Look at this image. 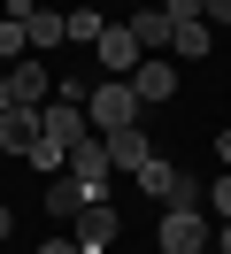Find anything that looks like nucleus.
Segmentation results:
<instances>
[{
	"label": "nucleus",
	"mask_w": 231,
	"mask_h": 254,
	"mask_svg": "<svg viewBox=\"0 0 231 254\" xmlns=\"http://www.w3.org/2000/svg\"><path fill=\"white\" fill-rule=\"evenodd\" d=\"M139 185H147L154 200H162V216H193V208L208 200V185H193V177H185L177 162H147V170H139Z\"/></svg>",
	"instance_id": "obj_1"
},
{
	"label": "nucleus",
	"mask_w": 231,
	"mask_h": 254,
	"mask_svg": "<svg viewBox=\"0 0 231 254\" xmlns=\"http://www.w3.org/2000/svg\"><path fill=\"white\" fill-rule=\"evenodd\" d=\"M85 124H92V131H131V124H139V93H131V77H100V85H92Z\"/></svg>",
	"instance_id": "obj_2"
},
{
	"label": "nucleus",
	"mask_w": 231,
	"mask_h": 254,
	"mask_svg": "<svg viewBox=\"0 0 231 254\" xmlns=\"http://www.w3.org/2000/svg\"><path fill=\"white\" fill-rule=\"evenodd\" d=\"M208 247H216V223L200 208L193 216H162V254H208Z\"/></svg>",
	"instance_id": "obj_3"
},
{
	"label": "nucleus",
	"mask_w": 231,
	"mask_h": 254,
	"mask_svg": "<svg viewBox=\"0 0 231 254\" xmlns=\"http://www.w3.org/2000/svg\"><path fill=\"white\" fill-rule=\"evenodd\" d=\"M39 131L62 146V154H70L77 139H92V124H85V108H77V100H46V108H39Z\"/></svg>",
	"instance_id": "obj_4"
},
{
	"label": "nucleus",
	"mask_w": 231,
	"mask_h": 254,
	"mask_svg": "<svg viewBox=\"0 0 231 254\" xmlns=\"http://www.w3.org/2000/svg\"><path fill=\"white\" fill-rule=\"evenodd\" d=\"M70 223H77V247H85V254H108V247H116V231H123L108 200H85V208H77Z\"/></svg>",
	"instance_id": "obj_5"
},
{
	"label": "nucleus",
	"mask_w": 231,
	"mask_h": 254,
	"mask_svg": "<svg viewBox=\"0 0 231 254\" xmlns=\"http://www.w3.org/2000/svg\"><path fill=\"white\" fill-rule=\"evenodd\" d=\"M62 170H70L77 185H92V192H108V170H116V162H108V146H100V131H92V139H77Z\"/></svg>",
	"instance_id": "obj_6"
},
{
	"label": "nucleus",
	"mask_w": 231,
	"mask_h": 254,
	"mask_svg": "<svg viewBox=\"0 0 231 254\" xmlns=\"http://www.w3.org/2000/svg\"><path fill=\"white\" fill-rule=\"evenodd\" d=\"M92 54H100V69H108V77H123V69H139V62H147V54H139V39H131V23H108Z\"/></svg>",
	"instance_id": "obj_7"
},
{
	"label": "nucleus",
	"mask_w": 231,
	"mask_h": 254,
	"mask_svg": "<svg viewBox=\"0 0 231 254\" xmlns=\"http://www.w3.org/2000/svg\"><path fill=\"white\" fill-rule=\"evenodd\" d=\"M131 93H139V108H154V100H169V93H177V69H169V54H154V62H139V69H131Z\"/></svg>",
	"instance_id": "obj_8"
},
{
	"label": "nucleus",
	"mask_w": 231,
	"mask_h": 254,
	"mask_svg": "<svg viewBox=\"0 0 231 254\" xmlns=\"http://www.w3.org/2000/svg\"><path fill=\"white\" fill-rule=\"evenodd\" d=\"M39 200H46V216H77V208H85V200H100V192H92V185H77L70 170H54V177L39 185Z\"/></svg>",
	"instance_id": "obj_9"
},
{
	"label": "nucleus",
	"mask_w": 231,
	"mask_h": 254,
	"mask_svg": "<svg viewBox=\"0 0 231 254\" xmlns=\"http://www.w3.org/2000/svg\"><path fill=\"white\" fill-rule=\"evenodd\" d=\"M100 146H108V162H116V170H131V177L154 162V146H147V131H139V124H131V131H100Z\"/></svg>",
	"instance_id": "obj_10"
},
{
	"label": "nucleus",
	"mask_w": 231,
	"mask_h": 254,
	"mask_svg": "<svg viewBox=\"0 0 231 254\" xmlns=\"http://www.w3.org/2000/svg\"><path fill=\"white\" fill-rule=\"evenodd\" d=\"M23 39H31V47H39V62H46V54H54L62 39H70V23H62L54 8H31V16H23Z\"/></svg>",
	"instance_id": "obj_11"
},
{
	"label": "nucleus",
	"mask_w": 231,
	"mask_h": 254,
	"mask_svg": "<svg viewBox=\"0 0 231 254\" xmlns=\"http://www.w3.org/2000/svg\"><path fill=\"white\" fill-rule=\"evenodd\" d=\"M31 139H39V108H8L0 116V146L8 154H31Z\"/></svg>",
	"instance_id": "obj_12"
},
{
	"label": "nucleus",
	"mask_w": 231,
	"mask_h": 254,
	"mask_svg": "<svg viewBox=\"0 0 231 254\" xmlns=\"http://www.w3.org/2000/svg\"><path fill=\"white\" fill-rule=\"evenodd\" d=\"M169 54H177V62H200V54H208V16L169 23Z\"/></svg>",
	"instance_id": "obj_13"
},
{
	"label": "nucleus",
	"mask_w": 231,
	"mask_h": 254,
	"mask_svg": "<svg viewBox=\"0 0 231 254\" xmlns=\"http://www.w3.org/2000/svg\"><path fill=\"white\" fill-rule=\"evenodd\" d=\"M8 85H15V108H46V62L8 69Z\"/></svg>",
	"instance_id": "obj_14"
},
{
	"label": "nucleus",
	"mask_w": 231,
	"mask_h": 254,
	"mask_svg": "<svg viewBox=\"0 0 231 254\" xmlns=\"http://www.w3.org/2000/svg\"><path fill=\"white\" fill-rule=\"evenodd\" d=\"M131 39H139V54L169 47V16H162V8H139V16H131Z\"/></svg>",
	"instance_id": "obj_15"
},
{
	"label": "nucleus",
	"mask_w": 231,
	"mask_h": 254,
	"mask_svg": "<svg viewBox=\"0 0 231 254\" xmlns=\"http://www.w3.org/2000/svg\"><path fill=\"white\" fill-rule=\"evenodd\" d=\"M62 23H70V39H77V47H100V31H108V23L92 16V8H70Z\"/></svg>",
	"instance_id": "obj_16"
},
{
	"label": "nucleus",
	"mask_w": 231,
	"mask_h": 254,
	"mask_svg": "<svg viewBox=\"0 0 231 254\" xmlns=\"http://www.w3.org/2000/svg\"><path fill=\"white\" fill-rule=\"evenodd\" d=\"M31 39H23V16H0V62H15Z\"/></svg>",
	"instance_id": "obj_17"
},
{
	"label": "nucleus",
	"mask_w": 231,
	"mask_h": 254,
	"mask_svg": "<svg viewBox=\"0 0 231 254\" xmlns=\"http://www.w3.org/2000/svg\"><path fill=\"white\" fill-rule=\"evenodd\" d=\"M208 208H216V223H231V170H224V177L208 185Z\"/></svg>",
	"instance_id": "obj_18"
},
{
	"label": "nucleus",
	"mask_w": 231,
	"mask_h": 254,
	"mask_svg": "<svg viewBox=\"0 0 231 254\" xmlns=\"http://www.w3.org/2000/svg\"><path fill=\"white\" fill-rule=\"evenodd\" d=\"M200 16H208V23H231V0H200Z\"/></svg>",
	"instance_id": "obj_19"
},
{
	"label": "nucleus",
	"mask_w": 231,
	"mask_h": 254,
	"mask_svg": "<svg viewBox=\"0 0 231 254\" xmlns=\"http://www.w3.org/2000/svg\"><path fill=\"white\" fill-rule=\"evenodd\" d=\"M39 254H85V247H77V239H46Z\"/></svg>",
	"instance_id": "obj_20"
},
{
	"label": "nucleus",
	"mask_w": 231,
	"mask_h": 254,
	"mask_svg": "<svg viewBox=\"0 0 231 254\" xmlns=\"http://www.w3.org/2000/svg\"><path fill=\"white\" fill-rule=\"evenodd\" d=\"M15 108V85H8V69H0V116H8Z\"/></svg>",
	"instance_id": "obj_21"
},
{
	"label": "nucleus",
	"mask_w": 231,
	"mask_h": 254,
	"mask_svg": "<svg viewBox=\"0 0 231 254\" xmlns=\"http://www.w3.org/2000/svg\"><path fill=\"white\" fill-rule=\"evenodd\" d=\"M216 154H224V170H231V131H216Z\"/></svg>",
	"instance_id": "obj_22"
},
{
	"label": "nucleus",
	"mask_w": 231,
	"mask_h": 254,
	"mask_svg": "<svg viewBox=\"0 0 231 254\" xmlns=\"http://www.w3.org/2000/svg\"><path fill=\"white\" fill-rule=\"evenodd\" d=\"M216 254H231V223H216Z\"/></svg>",
	"instance_id": "obj_23"
},
{
	"label": "nucleus",
	"mask_w": 231,
	"mask_h": 254,
	"mask_svg": "<svg viewBox=\"0 0 231 254\" xmlns=\"http://www.w3.org/2000/svg\"><path fill=\"white\" fill-rule=\"evenodd\" d=\"M8 231H15V216H8V200H0V239H8Z\"/></svg>",
	"instance_id": "obj_24"
}]
</instances>
